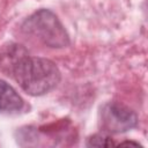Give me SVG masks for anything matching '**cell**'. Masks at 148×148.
I'll return each mask as SVG.
<instances>
[{
	"instance_id": "4",
	"label": "cell",
	"mask_w": 148,
	"mask_h": 148,
	"mask_svg": "<svg viewBox=\"0 0 148 148\" xmlns=\"http://www.w3.org/2000/svg\"><path fill=\"white\" fill-rule=\"evenodd\" d=\"M23 108V99L6 81L0 80V113H16Z\"/></svg>"
},
{
	"instance_id": "2",
	"label": "cell",
	"mask_w": 148,
	"mask_h": 148,
	"mask_svg": "<svg viewBox=\"0 0 148 148\" xmlns=\"http://www.w3.org/2000/svg\"><path fill=\"white\" fill-rule=\"evenodd\" d=\"M22 31L47 47L62 49L69 45V36L56 14L49 9H39L22 24Z\"/></svg>"
},
{
	"instance_id": "3",
	"label": "cell",
	"mask_w": 148,
	"mask_h": 148,
	"mask_svg": "<svg viewBox=\"0 0 148 148\" xmlns=\"http://www.w3.org/2000/svg\"><path fill=\"white\" fill-rule=\"evenodd\" d=\"M101 127L108 133H124L138 124L136 113L128 106L118 103H106L101 109Z\"/></svg>"
},
{
	"instance_id": "1",
	"label": "cell",
	"mask_w": 148,
	"mask_h": 148,
	"mask_svg": "<svg viewBox=\"0 0 148 148\" xmlns=\"http://www.w3.org/2000/svg\"><path fill=\"white\" fill-rule=\"evenodd\" d=\"M18 86L31 96L50 92L59 83L61 75L57 65L50 59L24 54L10 68Z\"/></svg>"
},
{
	"instance_id": "6",
	"label": "cell",
	"mask_w": 148,
	"mask_h": 148,
	"mask_svg": "<svg viewBox=\"0 0 148 148\" xmlns=\"http://www.w3.org/2000/svg\"><path fill=\"white\" fill-rule=\"evenodd\" d=\"M118 146H135V147H140V145L138 142H133V141H124V142H120Z\"/></svg>"
},
{
	"instance_id": "5",
	"label": "cell",
	"mask_w": 148,
	"mask_h": 148,
	"mask_svg": "<svg viewBox=\"0 0 148 148\" xmlns=\"http://www.w3.org/2000/svg\"><path fill=\"white\" fill-rule=\"evenodd\" d=\"M113 146H117L114 143V141L112 140V138H110L109 135L106 134H103V133H97V134H94L91 135L88 140H87V147H113Z\"/></svg>"
}]
</instances>
